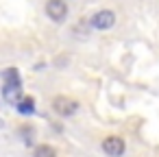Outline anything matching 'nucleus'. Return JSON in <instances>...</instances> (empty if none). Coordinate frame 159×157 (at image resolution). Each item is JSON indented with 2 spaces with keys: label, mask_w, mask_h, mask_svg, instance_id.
Instances as JSON below:
<instances>
[{
  "label": "nucleus",
  "mask_w": 159,
  "mask_h": 157,
  "mask_svg": "<svg viewBox=\"0 0 159 157\" xmlns=\"http://www.w3.org/2000/svg\"><path fill=\"white\" fill-rule=\"evenodd\" d=\"M89 24H92L94 29H98V31H109V29L116 24V13L109 11V9H100V11H96V13L89 18Z\"/></svg>",
  "instance_id": "nucleus-1"
},
{
  "label": "nucleus",
  "mask_w": 159,
  "mask_h": 157,
  "mask_svg": "<svg viewBox=\"0 0 159 157\" xmlns=\"http://www.w3.org/2000/svg\"><path fill=\"white\" fill-rule=\"evenodd\" d=\"M52 109H55L59 116L68 118V116H72V113L79 109V103H76L74 98H68V96H55V98H52Z\"/></svg>",
  "instance_id": "nucleus-2"
},
{
  "label": "nucleus",
  "mask_w": 159,
  "mask_h": 157,
  "mask_svg": "<svg viewBox=\"0 0 159 157\" xmlns=\"http://www.w3.org/2000/svg\"><path fill=\"white\" fill-rule=\"evenodd\" d=\"M102 150H105V155H109V157H122L124 150H126V144H124L122 137L109 135V137L102 140Z\"/></svg>",
  "instance_id": "nucleus-3"
},
{
  "label": "nucleus",
  "mask_w": 159,
  "mask_h": 157,
  "mask_svg": "<svg viewBox=\"0 0 159 157\" xmlns=\"http://www.w3.org/2000/svg\"><path fill=\"white\" fill-rule=\"evenodd\" d=\"M46 16L52 22H63L66 16H68V5L63 0H48L46 2Z\"/></svg>",
  "instance_id": "nucleus-4"
},
{
  "label": "nucleus",
  "mask_w": 159,
  "mask_h": 157,
  "mask_svg": "<svg viewBox=\"0 0 159 157\" xmlns=\"http://www.w3.org/2000/svg\"><path fill=\"white\" fill-rule=\"evenodd\" d=\"M2 96L9 105H18L22 100V85L20 83H5L2 85Z\"/></svg>",
  "instance_id": "nucleus-5"
},
{
  "label": "nucleus",
  "mask_w": 159,
  "mask_h": 157,
  "mask_svg": "<svg viewBox=\"0 0 159 157\" xmlns=\"http://www.w3.org/2000/svg\"><path fill=\"white\" fill-rule=\"evenodd\" d=\"M16 107H18V111H20V113L29 116V113H33V111H35V100H33L31 96H22V100H20Z\"/></svg>",
  "instance_id": "nucleus-6"
},
{
  "label": "nucleus",
  "mask_w": 159,
  "mask_h": 157,
  "mask_svg": "<svg viewBox=\"0 0 159 157\" xmlns=\"http://www.w3.org/2000/svg\"><path fill=\"white\" fill-rule=\"evenodd\" d=\"M35 157H57V150L50 144H39L35 146Z\"/></svg>",
  "instance_id": "nucleus-7"
},
{
  "label": "nucleus",
  "mask_w": 159,
  "mask_h": 157,
  "mask_svg": "<svg viewBox=\"0 0 159 157\" xmlns=\"http://www.w3.org/2000/svg\"><path fill=\"white\" fill-rule=\"evenodd\" d=\"M2 79H5V83H20V85H22V79H20V72H18L16 68H9V70H5V74H2Z\"/></svg>",
  "instance_id": "nucleus-8"
}]
</instances>
